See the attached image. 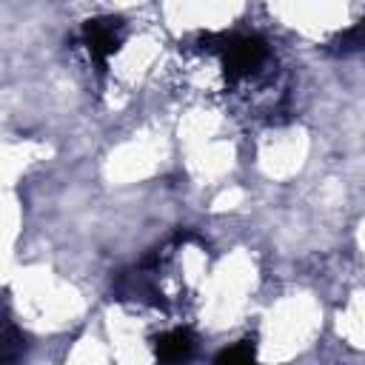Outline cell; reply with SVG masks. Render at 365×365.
Wrapping results in <instances>:
<instances>
[{"instance_id":"obj_1","label":"cell","mask_w":365,"mask_h":365,"mask_svg":"<svg viewBox=\"0 0 365 365\" xmlns=\"http://www.w3.org/2000/svg\"><path fill=\"white\" fill-rule=\"evenodd\" d=\"M123 34V23L117 17H106V20H88L83 29V40L88 46V54L94 63H106L108 54H114L117 43Z\"/></svg>"},{"instance_id":"obj_2","label":"cell","mask_w":365,"mask_h":365,"mask_svg":"<svg viewBox=\"0 0 365 365\" xmlns=\"http://www.w3.org/2000/svg\"><path fill=\"white\" fill-rule=\"evenodd\" d=\"M154 351L160 359L165 362H180V359H188L191 351H194V336L182 328H174V331H165L154 339Z\"/></svg>"},{"instance_id":"obj_3","label":"cell","mask_w":365,"mask_h":365,"mask_svg":"<svg viewBox=\"0 0 365 365\" xmlns=\"http://www.w3.org/2000/svg\"><path fill=\"white\" fill-rule=\"evenodd\" d=\"M26 342H23V334L6 319L0 317V362H9V359H17L23 354Z\"/></svg>"},{"instance_id":"obj_4","label":"cell","mask_w":365,"mask_h":365,"mask_svg":"<svg viewBox=\"0 0 365 365\" xmlns=\"http://www.w3.org/2000/svg\"><path fill=\"white\" fill-rule=\"evenodd\" d=\"M251 356H254V345L251 342H237L231 348H222L217 354V362H245Z\"/></svg>"},{"instance_id":"obj_5","label":"cell","mask_w":365,"mask_h":365,"mask_svg":"<svg viewBox=\"0 0 365 365\" xmlns=\"http://www.w3.org/2000/svg\"><path fill=\"white\" fill-rule=\"evenodd\" d=\"M336 43H339V46H336L334 51H339V54H348V51H356V48H359V43H362V40H359V26H354V29H351L348 34H342V37H339Z\"/></svg>"}]
</instances>
